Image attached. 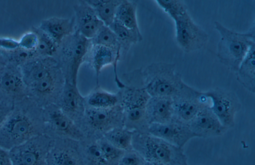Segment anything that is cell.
<instances>
[{"instance_id": "obj_4", "label": "cell", "mask_w": 255, "mask_h": 165, "mask_svg": "<svg viewBox=\"0 0 255 165\" xmlns=\"http://www.w3.org/2000/svg\"><path fill=\"white\" fill-rule=\"evenodd\" d=\"M132 147L148 163L165 165H188L183 148L146 132L133 134Z\"/></svg>"}, {"instance_id": "obj_12", "label": "cell", "mask_w": 255, "mask_h": 165, "mask_svg": "<svg viewBox=\"0 0 255 165\" xmlns=\"http://www.w3.org/2000/svg\"><path fill=\"white\" fill-rule=\"evenodd\" d=\"M42 110L44 134L48 131H55L71 138L79 140L82 134L73 121L62 110L46 107Z\"/></svg>"}, {"instance_id": "obj_28", "label": "cell", "mask_w": 255, "mask_h": 165, "mask_svg": "<svg viewBox=\"0 0 255 165\" xmlns=\"http://www.w3.org/2000/svg\"><path fill=\"white\" fill-rule=\"evenodd\" d=\"M118 98L114 94L103 90H98L90 94L87 98L90 107L97 108H109L117 105Z\"/></svg>"}, {"instance_id": "obj_1", "label": "cell", "mask_w": 255, "mask_h": 165, "mask_svg": "<svg viewBox=\"0 0 255 165\" xmlns=\"http://www.w3.org/2000/svg\"><path fill=\"white\" fill-rule=\"evenodd\" d=\"M26 98L14 104L0 127V147L8 151L44 134L42 110L31 99L30 103H26Z\"/></svg>"}, {"instance_id": "obj_3", "label": "cell", "mask_w": 255, "mask_h": 165, "mask_svg": "<svg viewBox=\"0 0 255 165\" xmlns=\"http://www.w3.org/2000/svg\"><path fill=\"white\" fill-rule=\"evenodd\" d=\"M214 27L220 36L217 45L218 59L230 70L236 72L251 47L255 44V26L247 32L240 33L216 21Z\"/></svg>"}, {"instance_id": "obj_30", "label": "cell", "mask_w": 255, "mask_h": 165, "mask_svg": "<svg viewBox=\"0 0 255 165\" xmlns=\"http://www.w3.org/2000/svg\"><path fill=\"white\" fill-rule=\"evenodd\" d=\"M38 38L36 48L41 54L50 56L55 53L57 44L49 36L42 32Z\"/></svg>"}, {"instance_id": "obj_18", "label": "cell", "mask_w": 255, "mask_h": 165, "mask_svg": "<svg viewBox=\"0 0 255 165\" xmlns=\"http://www.w3.org/2000/svg\"><path fill=\"white\" fill-rule=\"evenodd\" d=\"M91 50L90 61L96 73L97 83H98L99 76L101 70L106 66L113 64L117 85L121 88L125 87V85L118 78L116 70L120 53L111 48L99 45H92Z\"/></svg>"}, {"instance_id": "obj_2", "label": "cell", "mask_w": 255, "mask_h": 165, "mask_svg": "<svg viewBox=\"0 0 255 165\" xmlns=\"http://www.w3.org/2000/svg\"><path fill=\"white\" fill-rule=\"evenodd\" d=\"M155 1L174 21L176 41L183 51L192 52L206 45L208 34L193 20L184 2L178 0Z\"/></svg>"}, {"instance_id": "obj_19", "label": "cell", "mask_w": 255, "mask_h": 165, "mask_svg": "<svg viewBox=\"0 0 255 165\" xmlns=\"http://www.w3.org/2000/svg\"><path fill=\"white\" fill-rule=\"evenodd\" d=\"M47 165H85L82 152L76 147L57 143L49 152Z\"/></svg>"}, {"instance_id": "obj_22", "label": "cell", "mask_w": 255, "mask_h": 165, "mask_svg": "<svg viewBox=\"0 0 255 165\" xmlns=\"http://www.w3.org/2000/svg\"><path fill=\"white\" fill-rule=\"evenodd\" d=\"M95 11L105 25L109 26L114 21L117 9L122 0H86Z\"/></svg>"}, {"instance_id": "obj_16", "label": "cell", "mask_w": 255, "mask_h": 165, "mask_svg": "<svg viewBox=\"0 0 255 165\" xmlns=\"http://www.w3.org/2000/svg\"><path fill=\"white\" fill-rule=\"evenodd\" d=\"M148 124H163L173 119L172 100L169 97H150L145 108Z\"/></svg>"}, {"instance_id": "obj_7", "label": "cell", "mask_w": 255, "mask_h": 165, "mask_svg": "<svg viewBox=\"0 0 255 165\" xmlns=\"http://www.w3.org/2000/svg\"><path fill=\"white\" fill-rule=\"evenodd\" d=\"M173 119L188 124L204 108L210 105L208 99L200 91L183 83L171 97Z\"/></svg>"}, {"instance_id": "obj_13", "label": "cell", "mask_w": 255, "mask_h": 165, "mask_svg": "<svg viewBox=\"0 0 255 165\" xmlns=\"http://www.w3.org/2000/svg\"><path fill=\"white\" fill-rule=\"evenodd\" d=\"M27 97L22 74L5 71L0 74V100L14 104Z\"/></svg>"}, {"instance_id": "obj_5", "label": "cell", "mask_w": 255, "mask_h": 165, "mask_svg": "<svg viewBox=\"0 0 255 165\" xmlns=\"http://www.w3.org/2000/svg\"><path fill=\"white\" fill-rule=\"evenodd\" d=\"M144 88L150 97H172L184 82L175 64L153 63L141 73Z\"/></svg>"}, {"instance_id": "obj_11", "label": "cell", "mask_w": 255, "mask_h": 165, "mask_svg": "<svg viewBox=\"0 0 255 165\" xmlns=\"http://www.w3.org/2000/svg\"><path fill=\"white\" fill-rule=\"evenodd\" d=\"M188 125L195 137L210 138L223 135L228 130L209 107L202 109Z\"/></svg>"}, {"instance_id": "obj_31", "label": "cell", "mask_w": 255, "mask_h": 165, "mask_svg": "<svg viewBox=\"0 0 255 165\" xmlns=\"http://www.w3.org/2000/svg\"><path fill=\"white\" fill-rule=\"evenodd\" d=\"M146 163L144 159L132 149L124 152L117 165H145Z\"/></svg>"}, {"instance_id": "obj_26", "label": "cell", "mask_w": 255, "mask_h": 165, "mask_svg": "<svg viewBox=\"0 0 255 165\" xmlns=\"http://www.w3.org/2000/svg\"><path fill=\"white\" fill-rule=\"evenodd\" d=\"M109 27L116 35L121 47L129 46L142 39L140 32L130 30L115 20Z\"/></svg>"}, {"instance_id": "obj_15", "label": "cell", "mask_w": 255, "mask_h": 165, "mask_svg": "<svg viewBox=\"0 0 255 165\" xmlns=\"http://www.w3.org/2000/svg\"><path fill=\"white\" fill-rule=\"evenodd\" d=\"M122 107L117 105L109 108L90 107L85 110L89 123L97 130L107 131L117 128L116 125L122 117Z\"/></svg>"}, {"instance_id": "obj_10", "label": "cell", "mask_w": 255, "mask_h": 165, "mask_svg": "<svg viewBox=\"0 0 255 165\" xmlns=\"http://www.w3.org/2000/svg\"><path fill=\"white\" fill-rule=\"evenodd\" d=\"M147 132L182 148L189 140L195 137L188 124L174 119L163 124H149Z\"/></svg>"}, {"instance_id": "obj_29", "label": "cell", "mask_w": 255, "mask_h": 165, "mask_svg": "<svg viewBox=\"0 0 255 165\" xmlns=\"http://www.w3.org/2000/svg\"><path fill=\"white\" fill-rule=\"evenodd\" d=\"M97 142L108 163L110 165H117L125 151L116 148L105 138Z\"/></svg>"}, {"instance_id": "obj_33", "label": "cell", "mask_w": 255, "mask_h": 165, "mask_svg": "<svg viewBox=\"0 0 255 165\" xmlns=\"http://www.w3.org/2000/svg\"><path fill=\"white\" fill-rule=\"evenodd\" d=\"M38 41V38L36 35L28 34L23 36L19 45L23 48L31 49L36 48Z\"/></svg>"}, {"instance_id": "obj_32", "label": "cell", "mask_w": 255, "mask_h": 165, "mask_svg": "<svg viewBox=\"0 0 255 165\" xmlns=\"http://www.w3.org/2000/svg\"><path fill=\"white\" fill-rule=\"evenodd\" d=\"M14 104L0 100V127L12 110Z\"/></svg>"}, {"instance_id": "obj_20", "label": "cell", "mask_w": 255, "mask_h": 165, "mask_svg": "<svg viewBox=\"0 0 255 165\" xmlns=\"http://www.w3.org/2000/svg\"><path fill=\"white\" fill-rule=\"evenodd\" d=\"M40 28L57 44L73 33L75 28L73 19L51 17L42 21Z\"/></svg>"}, {"instance_id": "obj_17", "label": "cell", "mask_w": 255, "mask_h": 165, "mask_svg": "<svg viewBox=\"0 0 255 165\" xmlns=\"http://www.w3.org/2000/svg\"><path fill=\"white\" fill-rule=\"evenodd\" d=\"M64 50V54L70 60L71 82L76 84L78 69L89 48L90 40L79 33L74 35Z\"/></svg>"}, {"instance_id": "obj_25", "label": "cell", "mask_w": 255, "mask_h": 165, "mask_svg": "<svg viewBox=\"0 0 255 165\" xmlns=\"http://www.w3.org/2000/svg\"><path fill=\"white\" fill-rule=\"evenodd\" d=\"M133 134L126 129L117 127L106 132L104 138L116 148L127 151L132 150Z\"/></svg>"}, {"instance_id": "obj_27", "label": "cell", "mask_w": 255, "mask_h": 165, "mask_svg": "<svg viewBox=\"0 0 255 165\" xmlns=\"http://www.w3.org/2000/svg\"><path fill=\"white\" fill-rule=\"evenodd\" d=\"M92 45L107 47L120 52L121 45L118 38L109 26L103 25L97 34L90 40Z\"/></svg>"}, {"instance_id": "obj_35", "label": "cell", "mask_w": 255, "mask_h": 165, "mask_svg": "<svg viewBox=\"0 0 255 165\" xmlns=\"http://www.w3.org/2000/svg\"><path fill=\"white\" fill-rule=\"evenodd\" d=\"M145 165H165L158 164H154V163H151L146 162Z\"/></svg>"}, {"instance_id": "obj_14", "label": "cell", "mask_w": 255, "mask_h": 165, "mask_svg": "<svg viewBox=\"0 0 255 165\" xmlns=\"http://www.w3.org/2000/svg\"><path fill=\"white\" fill-rule=\"evenodd\" d=\"M77 32L87 39H92L104 25L93 8L86 1L74 6Z\"/></svg>"}, {"instance_id": "obj_21", "label": "cell", "mask_w": 255, "mask_h": 165, "mask_svg": "<svg viewBox=\"0 0 255 165\" xmlns=\"http://www.w3.org/2000/svg\"><path fill=\"white\" fill-rule=\"evenodd\" d=\"M238 82L247 90L255 92V44L250 48L236 72Z\"/></svg>"}, {"instance_id": "obj_23", "label": "cell", "mask_w": 255, "mask_h": 165, "mask_svg": "<svg viewBox=\"0 0 255 165\" xmlns=\"http://www.w3.org/2000/svg\"><path fill=\"white\" fill-rule=\"evenodd\" d=\"M114 20L130 30L140 32L136 18V4L134 2L122 0Z\"/></svg>"}, {"instance_id": "obj_8", "label": "cell", "mask_w": 255, "mask_h": 165, "mask_svg": "<svg viewBox=\"0 0 255 165\" xmlns=\"http://www.w3.org/2000/svg\"><path fill=\"white\" fill-rule=\"evenodd\" d=\"M203 93L210 100L209 107L221 124L227 129L233 127L236 114L241 108L237 95L234 92L219 88Z\"/></svg>"}, {"instance_id": "obj_6", "label": "cell", "mask_w": 255, "mask_h": 165, "mask_svg": "<svg viewBox=\"0 0 255 165\" xmlns=\"http://www.w3.org/2000/svg\"><path fill=\"white\" fill-rule=\"evenodd\" d=\"M54 139L42 134L8 151L12 165H47Z\"/></svg>"}, {"instance_id": "obj_34", "label": "cell", "mask_w": 255, "mask_h": 165, "mask_svg": "<svg viewBox=\"0 0 255 165\" xmlns=\"http://www.w3.org/2000/svg\"><path fill=\"white\" fill-rule=\"evenodd\" d=\"M0 165H12L8 151L0 147Z\"/></svg>"}, {"instance_id": "obj_24", "label": "cell", "mask_w": 255, "mask_h": 165, "mask_svg": "<svg viewBox=\"0 0 255 165\" xmlns=\"http://www.w3.org/2000/svg\"><path fill=\"white\" fill-rule=\"evenodd\" d=\"M62 111L75 112L83 105V98L76 84L66 81L62 94Z\"/></svg>"}, {"instance_id": "obj_9", "label": "cell", "mask_w": 255, "mask_h": 165, "mask_svg": "<svg viewBox=\"0 0 255 165\" xmlns=\"http://www.w3.org/2000/svg\"><path fill=\"white\" fill-rule=\"evenodd\" d=\"M150 96L144 84L126 90L122 97V108L131 122L141 124L147 131L148 124L145 119V108Z\"/></svg>"}]
</instances>
